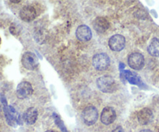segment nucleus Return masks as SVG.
Returning a JSON list of instances; mask_svg holds the SVG:
<instances>
[{
  "label": "nucleus",
  "instance_id": "nucleus-1",
  "mask_svg": "<svg viewBox=\"0 0 159 132\" xmlns=\"http://www.w3.org/2000/svg\"><path fill=\"white\" fill-rule=\"evenodd\" d=\"M96 85L102 93H113L117 89V85L114 79L109 75H103L98 78L96 80Z\"/></svg>",
  "mask_w": 159,
  "mask_h": 132
},
{
  "label": "nucleus",
  "instance_id": "nucleus-2",
  "mask_svg": "<svg viewBox=\"0 0 159 132\" xmlns=\"http://www.w3.org/2000/svg\"><path fill=\"white\" fill-rule=\"evenodd\" d=\"M110 58L106 53H99L94 55L93 58V65L98 71H104L109 68Z\"/></svg>",
  "mask_w": 159,
  "mask_h": 132
},
{
  "label": "nucleus",
  "instance_id": "nucleus-3",
  "mask_svg": "<svg viewBox=\"0 0 159 132\" xmlns=\"http://www.w3.org/2000/svg\"><path fill=\"white\" fill-rule=\"evenodd\" d=\"M82 120L86 125L91 126L97 121L99 113L97 109L93 106H89L82 111Z\"/></svg>",
  "mask_w": 159,
  "mask_h": 132
},
{
  "label": "nucleus",
  "instance_id": "nucleus-4",
  "mask_svg": "<svg viewBox=\"0 0 159 132\" xmlns=\"http://www.w3.org/2000/svg\"><path fill=\"white\" fill-rule=\"evenodd\" d=\"M22 64L23 67L28 70H34L39 65L38 58L35 54L32 52H25L22 56Z\"/></svg>",
  "mask_w": 159,
  "mask_h": 132
},
{
  "label": "nucleus",
  "instance_id": "nucleus-5",
  "mask_svg": "<svg viewBox=\"0 0 159 132\" xmlns=\"http://www.w3.org/2000/svg\"><path fill=\"white\" fill-rule=\"evenodd\" d=\"M126 40L124 36L116 34L111 37L109 40V47L113 51H120L125 48Z\"/></svg>",
  "mask_w": 159,
  "mask_h": 132
},
{
  "label": "nucleus",
  "instance_id": "nucleus-6",
  "mask_svg": "<svg viewBox=\"0 0 159 132\" xmlns=\"http://www.w3.org/2000/svg\"><path fill=\"white\" fill-rule=\"evenodd\" d=\"M128 65L134 70L142 69L144 65V57L140 53H132L128 57Z\"/></svg>",
  "mask_w": 159,
  "mask_h": 132
},
{
  "label": "nucleus",
  "instance_id": "nucleus-7",
  "mask_svg": "<svg viewBox=\"0 0 159 132\" xmlns=\"http://www.w3.org/2000/svg\"><path fill=\"white\" fill-rule=\"evenodd\" d=\"M34 89L32 85L26 81L19 83L16 88V95L19 99H26L32 95Z\"/></svg>",
  "mask_w": 159,
  "mask_h": 132
},
{
  "label": "nucleus",
  "instance_id": "nucleus-8",
  "mask_svg": "<svg viewBox=\"0 0 159 132\" xmlns=\"http://www.w3.org/2000/svg\"><path fill=\"white\" fill-rule=\"evenodd\" d=\"M116 118V113L113 107H107L102 110L101 113V121L105 125H109L114 122Z\"/></svg>",
  "mask_w": 159,
  "mask_h": 132
},
{
  "label": "nucleus",
  "instance_id": "nucleus-9",
  "mask_svg": "<svg viewBox=\"0 0 159 132\" xmlns=\"http://www.w3.org/2000/svg\"><path fill=\"white\" fill-rule=\"evenodd\" d=\"M37 16L36 9L32 6H25L21 9L20 12V17L25 22H30L34 20Z\"/></svg>",
  "mask_w": 159,
  "mask_h": 132
},
{
  "label": "nucleus",
  "instance_id": "nucleus-10",
  "mask_svg": "<svg viewBox=\"0 0 159 132\" xmlns=\"http://www.w3.org/2000/svg\"><path fill=\"white\" fill-rule=\"evenodd\" d=\"M76 37L80 41L86 42L91 40L92 38V31L91 29L86 25H81L77 28L75 32Z\"/></svg>",
  "mask_w": 159,
  "mask_h": 132
},
{
  "label": "nucleus",
  "instance_id": "nucleus-11",
  "mask_svg": "<svg viewBox=\"0 0 159 132\" xmlns=\"http://www.w3.org/2000/svg\"><path fill=\"white\" fill-rule=\"evenodd\" d=\"M138 120L141 125H147L153 120V112L149 108H143L138 112Z\"/></svg>",
  "mask_w": 159,
  "mask_h": 132
},
{
  "label": "nucleus",
  "instance_id": "nucleus-12",
  "mask_svg": "<svg viewBox=\"0 0 159 132\" xmlns=\"http://www.w3.org/2000/svg\"><path fill=\"white\" fill-rule=\"evenodd\" d=\"M109 26H110V23L105 17L99 16L95 19L93 21V28L98 33L102 34L106 32L108 30Z\"/></svg>",
  "mask_w": 159,
  "mask_h": 132
},
{
  "label": "nucleus",
  "instance_id": "nucleus-13",
  "mask_svg": "<svg viewBox=\"0 0 159 132\" xmlns=\"http://www.w3.org/2000/svg\"><path fill=\"white\" fill-rule=\"evenodd\" d=\"M123 74H124V76L126 78V79L132 85H137L141 88H143L145 85L141 79V77L136 73L126 70V71H123Z\"/></svg>",
  "mask_w": 159,
  "mask_h": 132
},
{
  "label": "nucleus",
  "instance_id": "nucleus-14",
  "mask_svg": "<svg viewBox=\"0 0 159 132\" xmlns=\"http://www.w3.org/2000/svg\"><path fill=\"white\" fill-rule=\"evenodd\" d=\"M37 116H38V112L37 109L34 107H30L25 111L23 114V121L27 124L31 125L37 121Z\"/></svg>",
  "mask_w": 159,
  "mask_h": 132
},
{
  "label": "nucleus",
  "instance_id": "nucleus-15",
  "mask_svg": "<svg viewBox=\"0 0 159 132\" xmlns=\"http://www.w3.org/2000/svg\"><path fill=\"white\" fill-rule=\"evenodd\" d=\"M148 51L153 57H159V39L154 38L148 48Z\"/></svg>",
  "mask_w": 159,
  "mask_h": 132
},
{
  "label": "nucleus",
  "instance_id": "nucleus-16",
  "mask_svg": "<svg viewBox=\"0 0 159 132\" xmlns=\"http://www.w3.org/2000/svg\"><path fill=\"white\" fill-rule=\"evenodd\" d=\"M54 117L55 124L58 126L59 128H60L61 130V132H68V130H67L66 127H65V124H64L63 121L61 120V118L59 117V116H57V114H54Z\"/></svg>",
  "mask_w": 159,
  "mask_h": 132
},
{
  "label": "nucleus",
  "instance_id": "nucleus-17",
  "mask_svg": "<svg viewBox=\"0 0 159 132\" xmlns=\"http://www.w3.org/2000/svg\"><path fill=\"white\" fill-rule=\"evenodd\" d=\"M140 132H153V131L151 130H148V129H144V130H141Z\"/></svg>",
  "mask_w": 159,
  "mask_h": 132
},
{
  "label": "nucleus",
  "instance_id": "nucleus-18",
  "mask_svg": "<svg viewBox=\"0 0 159 132\" xmlns=\"http://www.w3.org/2000/svg\"><path fill=\"white\" fill-rule=\"evenodd\" d=\"M45 132H56V131H54V130H46Z\"/></svg>",
  "mask_w": 159,
  "mask_h": 132
},
{
  "label": "nucleus",
  "instance_id": "nucleus-19",
  "mask_svg": "<svg viewBox=\"0 0 159 132\" xmlns=\"http://www.w3.org/2000/svg\"><path fill=\"white\" fill-rule=\"evenodd\" d=\"M11 2H13V3H19L20 1H11Z\"/></svg>",
  "mask_w": 159,
  "mask_h": 132
},
{
  "label": "nucleus",
  "instance_id": "nucleus-20",
  "mask_svg": "<svg viewBox=\"0 0 159 132\" xmlns=\"http://www.w3.org/2000/svg\"><path fill=\"white\" fill-rule=\"evenodd\" d=\"M0 44H1V37H0Z\"/></svg>",
  "mask_w": 159,
  "mask_h": 132
}]
</instances>
